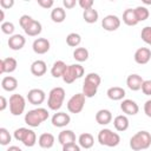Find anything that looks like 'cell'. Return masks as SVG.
Returning <instances> with one entry per match:
<instances>
[{"label": "cell", "instance_id": "6da1fadb", "mask_svg": "<svg viewBox=\"0 0 151 151\" xmlns=\"http://www.w3.org/2000/svg\"><path fill=\"white\" fill-rule=\"evenodd\" d=\"M101 83V78L98 73L91 72L88 74H86L85 80L83 83V94L86 98H92L97 94L98 87Z\"/></svg>", "mask_w": 151, "mask_h": 151}, {"label": "cell", "instance_id": "7a4b0ae2", "mask_svg": "<svg viewBox=\"0 0 151 151\" xmlns=\"http://www.w3.org/2000/svg\"><path fill=\"white\" fill-rule=\"evenodd\" d=\"M151 145V133L142 130L134 133L130 139V147L133 151H142L149 149Z\"/></svg>", "mask_w": 151, "mask_h": 151}, {"label": "cell", "instance_id": "3957f363", "mask_svg": "<svg viewBox=\"0 0 151 151\" xmlns=\"http://www.w3.org/2000/svg\"><path fill=\"white\" fill-rule=\"evenodd\" d=\"M48 119V111L44 107H37L29 110L25 114V123L31 127H38L41 123Z\"/></svg>", "mask_w": 151, "mask_h": 151}, {"label": "cell", "instance_id": "277c9868", "mask_svg": "<svg viewBox=\"0 0 151 151\" xmlns=\"http://www.w3.org/2000/svg\"><path fill=\"white\" fill-rule=\"evenodd\" d=\"M65 99V90L60 86L53 87L50 93H48V99H47V106L52 111H58L64 103Z\"/></svg>", "mask_w": 151, "mask_h": 151}, {"label": "cell", "instance_id": "5b68a950", "mask_svg": "<svg viewBox=\"0 0 151 151\" xmlns=\"http://www.w3.org/2000/svg\"><path fill=\"white\" fill-rule=\"evenodd\" d=\"M97 139L100 145L109 146V147H114L120 143V136L117 132H113L110 129H103L98 132Z\"/></svg>", "mask_w": 151, "mask_h": 151}, {"label": "cell", "instance_id": "8992f818", "mask_svg": "<svg viewBox=\"0 0 151 151\" xmlns=\"http://www.w3.org/2000/svg\"><path fill=\"white\" fill-rule=\"evenodd\" d=\"M14 138L18 142H21L25 146L32 147L37 143V134L33 130L27 127H19L14 131Z\"/></svg>", "mask_w": 151, "mask_h": 151}, {"label": "cell", "instance_id": "52a82bcc", "mask_svg": "<svg viewBox=\"0 0 151 151\" xmlns=\"http://www.w3.org/2000/svg\"><path fill=\"white\" fill-rule=\"evenodd\" d=\"M84 73H85V70L80 64H72L66 67L65 73L63 76V80L66 84H72L74 80L81 78Z\"/></svg>", "mask_w": 151, "mask_h": 151}, {"label": "cell", "instance_id": "ba28073f", "mask_svg": "<svg viewBox=\"0 0 151 151\" xmlns=\"http://www.w3.org/2000/svg\"><path fill=\"white\" fill-rule=\"evenodd\" d=\"M8 106H9V111L13 116H20L24 113L25 107H26V100L21 94L14 93L9 97L8 100Z\"/></svg>", "mask_w": 151, "mask_h": 151}, {"label": "cell", "instance_id": "9c48e42d", "mask_svg": "<svg viewBox=\"0 0 151 151\" xmlns=\"http://www.w3.org/2000/svg\"><path fill=\"white\" fill-rule=\"evenodd\" d=\"M85 99H86V97L83 94V92L73 94L68 99V101H67V110H68V112L74 113V114L80 113L83 111L84 106H85Z\"/></svg>", "mask_w": 151, "mask_h": 151}, {"label": "cell", "instance_id": "30bf717a", "mask_svg": "<svg viewBox=\"0 0 151 151\" xmlns=\"http://www.w3.org/2000/svg\"><path fill=\"white\" fill-rule=\"evenodd\" d=\"M101 27L107 32L117 31L120 27V19L117 15L109 14V15L104 17V19L101 20Z\"/></svg>", "mask_w": 151, "mask_h": 151}, {"label": "cell", "instance_id": "8fae6325", "mask_svg": "<svg viewBox=\"0 0 151 151\" xmlns=\"http://www.w3.org/2000/svg\"><path fill=\"white\" fill-rule=\"evenodd\" d=\"M46 93L41 88H32L27 93V100L32 105H40L45 101Z\"/></svg>", "mask_w": 151, "mask_h": 151}, {"label": "cell", "instance_id": "7c38bea8", "mask_svg": "<svg viewBox=\"0 0 151 151\" xmlns=\"http://www.w3.org/2000/svg\"><path fill=\"white\" fill-rule=\"evenodd\" d=\"M70 122H71V117L66 112H57L51 118V123L55 127H65L70 124Z\"/></svg>", "mask_w": 151, "mask_h": 151}, {"label": "cell", "instance_id": "4fadbf2b", "mask_svg": "<svg viewBox=\"0 0 151 151\" xmlns=\"http://www.w3.org/2000/svg\"><path fill=\"white\" fill-rule=\"evenodd\" d=\"M50 47H51V44L46 38H37L32 44V48L37 54L47 53L50 51Z\"/></svg>", "mask_w": 151, "mask_h": 151}, {"label": "cell", "instance_id": "5bb4252c", "mask_svg": "<svg viewBox=\"0 0 151 151\" xmlns=\"http://www.w3.org/2000/svg\"><path fill=\"white\" fill-rule=\"evenodd\" d=\"M134 61L139 65H145L150 61L151 59V50L147 47H139L136 52H134Z\"/></svg>", "mask_w": 151, "mask_h": 151}, {"label": "cell", "instance_id": "9a60e30c", "mask_svg": "<svg viewBox=\"0 0 151 151\" xmlns=\"http://www.w3.org/2000/svg\"><path fill=\"white\" fill-rule=\"evenodd\" d=\"M120 109L127 116H136L138 113V111H139L138 104L132 99H124L120 103Z\"/></svg>", "mask_w": 151, "mask_h": 151}, {"label": "cell", "instance_id": "2e32d148", "mask_svg": "<svg viewBox=\"0 0 151 151\" xmlns=\"http://www.w3.org/2000/svg\"><path fill=\"white\" fill-rule=\"evenodd\" d=\"M17 66H18L17 59H14L12 57L1 59L0 60V73L1 74H4V73H12V72H14L17 70Z\"/></svg>", "mask_w": 151, "mask_h": 151}, {"label": "cell", "instance_id": "e0dca14e", "mask_svg": "<svg viewBox=\"0 0 151 151\" xmlns=\"http://www.w3.org/2000/svg\"><path fill=\"white\" fill-rule=\"evenodd\" d=\"M7 44H8V47H9L11 50H13V51H19V50H21V48L25 46L26 39H25V37L21 35V34H13V35H11V37L8 38Z\"/></svg>", "mask_w": 151, "mask_h": 151}, {"label": "cell", "instance_id": "ac0fdd59", "mask_svg": "<svg viewBox=\"0 0 151 151\" xmlns=\"http://www.w3.org/2000/svg\"><path fill=\"white\" fill-rule=\"evenodd\" d=\"M143 78L137 74V73H132L126 78V85L131 91H138L142 90V85H143Z\"/></svg>", "mask_w": 151, "mask_h": 151}, {"label": "cell", "instance_id": "d6986e66", "mask_svg": "<svg viewBox=\"0 0 151 151\" xmlns=\"http://www.w3.org/2000/svg\"><path fill=\"white\" fill-rule=\"evenodd\" d=\"M47 71V65L44 60H34L31 64V73L35 77H42Z\"/></svg>", "mask_w": 151, "mask_h": 151}, {"label": "cell", "instance_id": "ffe728a7", "mask_svg": "<svg viewBox=\"0 0 151 151\" xmlns=\"http://www.w3.org/2000/svg\"><path fill=\"white\" fill-rule=\"evenodd\" d=\"M54 142H55V138L52 133L50 132H45V133H41L38 138V144L40 147L42 149H51L53 145H54Z\"/></svg>", "mask_w": 151, "mask_h": 151}, {"label": "cell", "instance_id": "44dd1931", "mask_svg": "<svg viewBox=\"0 0 151 151\" xmlns=\"http://www.w3.org/2000/svg\"><path fill=\"white\" fill-rule=\"evenodd\" d=\"M96 122L99 125H107L112 122V113L110 110L101 109L96 113Z\"/></svg>", "mask_w": 151, "mask_h": 151}, {"label": "cell", "instance_id": "7402d4cb", "mask_svg": "<svg viewBox=\"0 0 151 151\" xmlns=\"http://www.w3.org/2000/svg\"><path fill=\"white\" fill-rule=\"evenodd\" d=\"M129 125H130V122H129V118L125 114H119L113 119V126L119 132L126 131L129 129Z\"/></svg>", "mask_w": 151, "mask_h": 151}, {"label": "cell", "instance_id": "603a6c76", "mask_svg": "<svg viewBox=\"0 0 151 151\" xmlns=\"http://www.w3.org/2000/svg\"><path fill=\"white\" fill-rule=\"evenodd\" d=\"M67 65L63 61V60H57L53 63L52 67H51V74L53 78H63L65 70H66Z\"/></svg>", "mask_w": 151, "mask_h": 151}, {"label": "cell", "instance_id": "cb8c5ba5", "mask_svg": "<svg viewBox=\"0 0 151 151\" xmlns=\"http://www.w3.org/2000/svg\"><path fill=\"white\" fill-rule=\"evenodd\" d=\"M1 87H2L5 91H7V92H13V91H15L17 87H18V80H17V78H14V77H12V76H6V77H4L2 80H1Z\"/></svg>", "mask_w": 151, "mask_h": 151}, {"label": "cell", "instance_id": "d4e9b609", "mask_svg": "<svg viewBox=\"0 0 151 151\" xmlns=\"http://www.w3.org/2000/svg\"><path fill=\"white\" fill-rule=\"evenodd\" d=\"M106 94H107V97L111 100H122V99H124V97H125L126 93H125V90L123 87L112 86V87H110L106 91Z\"/></svg>", "mask_w": 151, "mask_h": 151}, {"label": "cell", "instance_id": "484cf974", "mask_svg": "<svg viewBox=\"0 0 151 151\" xmlns=\"http://www.w3.org/2000/svg\"><path fill=\"white\" fill-rule=\"evenodd\" d=\"M58 142L61 145L70 144V143H76V134L72 130H63L58 134Z\"/></svg>", "mask_w": 151, "mask_h": 151}, {"label": "cell", "instance_id": "4316f807", "mask_svg": "<svg viewBox=\"0 0 151 151\" xmlns=\"http://www.w3.org/2000/svg\"><path fill=\"white\" fill-rule=\"evenodd\" d=\"M78 144H79V146L83 147V149H91V147L93 146V144H94V138H93V136H92L91 133L84 132V133H81V134L79 136V138H78Z\"/></svg>", "mask_w": 151, "mask_h": 151}, {"label": "cell", "instance_id": "83f0119b", "mask_svg": "<svg viewBox=\"0 0 151 151\" xmlns=\"http://www.w3.org/2000/svg\"><path fill=\"white\" fill-rule=\"evenodd\" d=\"M123 22L127 26H136L138 24V20L134 14V9L132 8H126L123 13Z\"/></svg>", "mask_w": 151, "mask_h": 151}, {"label": "cell", "instance_id": "f1b7e54d", "mask_svg": "<svg viewBox=\"0 0 151 151\" xmlns=\"http://www.w3.org/2000/svg\"><path fill=\"white\" fill-rule=\"evenodd\" d=\"M51 19L53 22L60 24L66 19V12L63 7H54L51 11Z\"/></svg>", "mask_w": 151, "mask_h": 151}, {"label": "cell", "instance_id": "f546056e", "mask_svg": "<svg viewBox=\"0 0 151 151\" xmlns=\"http://www.w3.org/2000/svg\"><path fill=\"white\" fill-rule=\"evenodd\" d=\"M41 31H42V26H41L40 21L33 20L32 24L25 29V33L27 35H29V37H37V35H39L41 33Z\"/></svg>", "mask_w": 151, "mask_h": 151}, {"label": "cell", "instance_id": "4dcf8cb0", "mask_svg": "<svg viewBox=\"0 0 151 151\" xmlns=\"http://www.w3.org/2000/svg\"><path fill=\"white\" fill-rule=\"evenodd\" d=\"M98 18H99V14H98L97 9H94V8H90V9H86V11L83 12V19L87 24H94V22H97Z\"/></svg>", "mask_w": 151, "mask_h": 151}, {"label": "cell", "instance_id": "1f68e13d", "mask_svg": "<svg viewBox=\"0 0 151 151\" xmlns=\"http://www.w3.org/2000/svg\"><path fill=\"white\" fill-rule=\"evenodd\" d=\"M73 58L78 63L86 61L88 59V51H87V48H85V47H77L73 51Z\"/></svg>", "mask_w": 151, "mask_h": 151}, {"label": "cell", "instance_id": "d6a6232c", "mask_svg": "<svg viewBox=\"0 0 151 151\" xmlns=\"http://www.w3.org/2000/svg\"><path fill=\"white\" fill-rule=\"evenodd\" d=\"M133 9H134V14H136V18H137L138 22L145 21L149 18V15H150V12H149V9L145 6H137Z\"/></svg>", "mask_w": 151, "mask_h": 151}, {"label": "cell", "instance_id": "836d02e7", "mask_svg": "<svg viewBox=\"0 0 151 151\" xmlns=\"http://www.w3.org/2000/svg\"><path fill=\"white\" fill-rule=\"evenodd\" d=\"M81 42V37L80 34L73 32V33H70L67 37H66V44L71 47H78Z\"/></svg>", "mask_w": 151, "mask_h": 151}, {"label": "cell", "instance_id": "e575fe53", "mask_svg": "<svg viewBox=\"0 0 151 151\" xmlns=\"http://www.w3.org/2000/svg\"><path fill=\"white\" fill-rule=\"evenodd\" d=\"M11 140H12V137H11L8 130L5 127H0V144L2 146H6L11 143Z\"/></svg>", "mask_w": 151, "mask_h": 151}, {"label": "cell", "instance_id": "d590c367", "mask_svg": "<svg viewBox=\"0 0 151 151\" xmlns=\"http://www.w3.org/2000/svg\"><path fill=\"white\" fill-rule=\"evenodd\" d=\"M140 38H142V40H143L145 44H147V45L151 46V26H145V27L142 29V32H140Z\"/></svg>", "mask_w": 151, "mask_h": 151}, {"label": "cell", "instance_id": "8d00e7d4", "mask_svg": "<svg viewBox=\"0 0 151 151\" xmlns=\"http://www.w3.org/2000/svg\"><path fill=\"white\" fill-rule=\"evenodd\" d=\"M0 28H1L2 33L8 34L9 37H11V35H13L14 29H15L14 24H13V22H9V21H4V22L1 24V26H0Z\"/></svg>", "mask_w": 151, "mask_h": 151}, {"label": "cell", "instance_id": "74e56055", "mask_svg": "<svg viewBox=\"0 0 151 151\" xmlns=\"http://www.w3.org/2000/svg\"><path fill=\"white\" fill-rule=\"evenodd\" d=\"M34 19L31 17V15H28V14H24V15H21L20 17V19H19V24H20V26H21V28L25 31L31 24H32V21H33Z\"/></svg>", "mask_w": 151, "mask_h": 151}, {"label": "cell", "instance_id": "f35d334b", "mask_svg": "<svg viewBox=\"0 0 151 151\" xmlns=\"http://www.w3.org/2000/svg\"><path fill=\"white\" fill-rule=\"evenodd\" d=\"M93 0H79L78 1V5L84 9V11H86V9H90V8H93Z\"/></svg>", "mask_w": 151, "mask_h": 151}, {"label": "cell", "instance_id": "ab89813d", "mask_svg": "<svg viewBox=\"0 0 151 151\" xmlns=\"http://www.w3.org/2000/svg\"><path fill=\"white\" fill-rule=\"evenodd\" d=\"M142 91L145 96H151V80H144L143 81Z\"/></svg>", "mask_w": 151, "mask_h": 151}, {"label": "cell", "instance_id": "60d3db41", "mask_svg": "<svg viewBox=\"0 0 151 151\" xmlns=\"http://www.w3.org/2000/svg\"><path fill=\"white\" fill-rule=\"evenodd\" d=\"M63 151H80V146L79 144H76V143L65 144L63 145Z\"/></svg>", "mask_w": 151, "mask_h": 151}, {"label": "cell", "instance_id": "b9f144b4", "mask_svg": "<svg viewBox=\"0 0 151 151\" xmlns=\"http://www.w3.org/2000/svg\"><path fill=\"white\" fill-rule=\"evenodd\" d=\"M38 5L40 7L47 9V8H51L54 5V1L53 0H38Z\"/></svg>", "mask_w": 151, "mask_h": 151}, {"label": "cell", "instance_id": "7bdbcfd3", "mask_svg": "<svg viewBox=\"0 0 151 151\" xmlns=\"http://www.w3.org/2000/svg\"><path fill=\"white\" fill-rule=\"evenodd\" d=\"M14 5V0H0V6L4 9H8L11 7H13Z\"/></svg>", "mask_w": 151, "mask_h": 151}, {"label": "cell", "instance_id": "ee69618b", "mask_svg": "<svg viewBox=\"0 0 151 151\" xmlns=\"http://www.w3.org/2000/svg\"><path fill=\"white\" fill-rule=\"evenodd\" d=\"M144 113L151 118V99L146 100L145 104H144Z\"/></svg>", "mask_w": 151, "mask_h": 151}, {"label": "cell", "instance_id": "f6af8a7d", "mask_svg": "<svg viewBox=\"0 0 151 151\" xmlns=\"http://www.w3.org/2000/svg\"><path fill=\"white\" fill-rule=\"evenodd\" d=\"M63 5H64L65 8L71 9L77 5V1L76 0H63Z\"/></svg>", "mask_w": 151, "mask_h": 151}, {"label": "cell", "instance_id": "bcb514c9", "mask_svg": "<svg viewBox=\"0 0 151 151\" xmlns=\"http://www.w3.org/2000/svg\"><path fill=\"white\" fill-rule=\"evenodd\" d=\"M0 101H1V104H0V111H5L6 107H7V105H8L7 99H6L4 96H1V97H0Z\"/></svg>", "mask_w": 151, "mask_h": 151}, {"label": "cell", "instance_id": "7dc6e473", "mask_svg": "<svg viewBox=\"0 0 151 151\" xmlns=\"http://www.w3.org/2000/svg\"><path fill=\"white\" fill-rule=\"evenodd\" d=\"M6 151H22V150H21V149H20L19 146H15V145H12V146H9V147H8V149H7Z\"/></svg>", "mask_w": 151, "mask_h": 151}, {"label": "cell", "instance_id": "c3c4849f", "mask_svg": "<svg viewBox=\"0 0 151 151\" xmlns=\"http://www.w3.org/2000/svg\"><path fill=\"white\" fill-rule=\"evenodd\" d=\"M0 13H1V17H0V21H1V24L4 22V18H5V14H4V11L2 9H0Z\"/></svg>", "mask_w": 151, "mask_h": 151}, {"label": "cell", "instance_id": "681fc988", "mask_svg": "<svg viewBox=\"0 0 151 151\" xmlns=\"http://www.w3.org/2000/svg\"><path fill=\"white\" fill-rule=\"evenodd\" d=\"M143 2H144V4H146V5H149V4H151V1H147V0H144Z\"/></svg>", "mask_w": 151, "mask_h": 151}]
</instances>
